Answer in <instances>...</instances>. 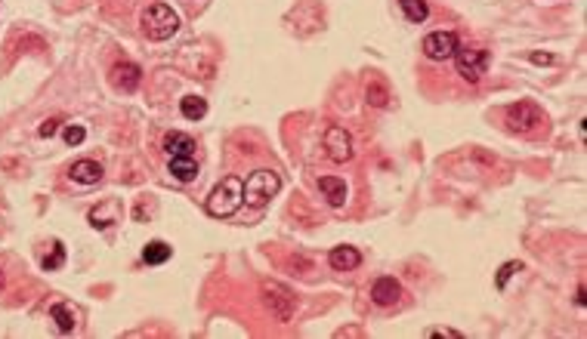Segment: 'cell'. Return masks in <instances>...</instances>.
Returning a JSON list of instances; mask_svg holds the SVG:
<instances>
[{
  "label": "cell",
  "instance_id": "obj_5",
  "mask_svg": "<svg viewBox=\"0 0 587 339\" xmlns=\"http://www.w3.org/2000/svg\"><path fill=\"white\" fill-rule=\"evenodd\" d=\"M504 124H507V130H514V133H532V130L544 124V111L538 108L535 102H514V105H507V111H504Z\"/></svg>",
  "mask_w": 587,
  "mask_h": 339
},
{
  "label": "cell",
  "instance_id": "obj_8",
  "mask_svg": "<svg viewBox=\"0 0 587 339\" xmlns=\"http://www.w3.org/2000/svg\"><path fill=\"white\" fill-rule=\"evenodd\" d=\"M458 46H461V41H458V34H454V31H433V34L424 37L421 50H424L427 59L445 62V59H451Z\"/></svg>",
  "mask_w": 587,
  "mask_h": 339
},
{
  "label": "cell",
  "instance_id": "obj_24",
  "mask_svg": "<svg viewBox=\"0 0 587 339\" xmlns=\"http://www.w3.org/2000/svg\"><path fill=\"white\" fill-rule=\"evenodd\" d=\"M62 136H65V145H81V142H83V136H87V130H83L81 124H68Z\"/></svg>",
  "mask_w": 587,
  "mask_h": 339
},
{
  "label": "cell",
  "instance_id": "obj_3",
  "mask_svg": "<svg viewBox=\"0 0 587 339\" xmlns=\"http://www.w3.org/2000/svg\"><path fill=\"white\" fill-rule=\"evenodd\" d=\"M282 192V176L275 170H254L245 179V204L247 207H266L272 197Z\"/></svg>",
  "mask_w": 587,
  "mask_h": 339
},
{
  "label": "cell",
  "instance_id": "obj_16",
  "mask_svg": "<svg viewBox=\"0 0 587 339\" xmlns=\"http://www.w3.org/2000/svg\"><path fill=\"white\" fill-rule=\"evenodd\" d=\"M50 318L56 321V327H59V333H71L74 324H78V312H74V306H68V303H56L50 308Z\"/></svg>",
  "mask_w": 587,
  "mask_h": 339
},
{
  "label": "cell",
  "instance_id": "obj_15",
  "mask_svg": "<svg viewBox=\"0 0 587 339\" xmlns=\"http://www.w3.org/2000/svg\"><path fill=\"white\" fill-rule=\"evenodd\" d=\"M170 173H173V179H180V182H192V179L198 176V161H195V155L170 157Z\"/></svg>",
  "mask_w": 587,
  "mask_h": 339
},
{
  "label": "cell",
  "instance_id": "obj_25",
  "mask_svg": "<svg viewBox=\"0 0 587 339\" xmlns=\"http://www.w3.org/2000/svg\"><path fill=\"white\" fill-rule=\"evenodd\" d=\"M59 124H62L59 118H46L44 124L37 127V136H41V139H50V136H56V133H59Z\"/></svg>",
  "mask_w": 587,
  "mask_h": 339
},
{
  "label": "cell",
  "instance_id": "obj_18",
  "mask_svg": "<svg viewBox=\"0 0 587 339\" xmlns=\"http://www.w3.org/2000/svg\"><path fill=\"white\" fill-rule=\"evenodd\" d=\"M365 99H368V105H374V108H387V105H389V90H387V83L380 80V78H371L368 87H365Z\"/></svg>",
  "mask_w": 587,
  "mask_h": 339
},
{
  "label": "cell",
  "instance_id": "obj_22",
  "mask_svg": "<svg viewBox=\"0 0 587 339\" xmlns=\"http://www.w3.org/2000/svg\"><path fill=\"white\" fill-rule=\"evenodd\" d=\"M41 266H44V271H56V268L65 266V247H62V241H53V253H46V256L41 259Z\"/></svg>",
  "mask_w": 587,
  "mask_h": 339
},
{
  "label": "cell",
  "instance_id": "obj_11",
  "mask_svg": "<svg viewBox=\"0 0 587 339\" xmlns=\"http://www.w3.org/2000/svg\"><path fill=\"white\" fill-rule=\"evenodd\" d=\"M319 188H322L325 201H328L334 210H340V207L347 204V197H349L347 182H343V179H337V176H322V179H319Z\"/></svg>",
  "mask_w": 587,
  "mask_h": 339
},
{
  "label": "cell",
  "instance_id": "obj_4",
  "mask_svg": "<svg viewBox=\"0 0 587 339\" xmlns=\"http://www.w3.org/2000/svg\"><path fill=\"white\" fill-rule=\"evenodd\" d=\"M260 293H263V303L269 312H272V318H278V321H291L294 318L297 296L285 284H278V281H263V284H260Z\"/></svg>",
  "mask_w": 587,
  "mask_h": 339
},
{
  "label": "cell",
  "instance_id": "obj_7",
  "mask_svg": "<svg viewBox=\"0 0 587 339\" xmlns=\"http://www.w3.org/2000/svg\"><path fill=\"white\" fill-rule=\"evenodd\" d=\"M325 155H328L334 164H347V161H352L356 148H352V136H349V130H347V127L331 124L328 130H325Z\"/></svg>",
  "mask_w": 587,
  "mask_h": 339
},
{
  "label": "cell",
  "instance_id": "obj_26",
  "mask_svg": "<svg viewBox=\"0 0 587 339\" xmlns=\"http://www.w3.org/2000/svg\"><path fill=\"white\" fill-rule=\"evenodd\" d=\"M427 336H445V339H461L458 330H451V327H430L427 330Z\"/></svg>",
  "mask_w": 587,
  "mask_h": 339
},
{
  "label": "cell",
  "instance_id": "obj_14",
  "mask_svg": "<svg viewBox=\"0 0 587 339\" xmlns=\"http://www.w3.org/2000/svg\"><path fill=\"white\" fill-rule=\"evenodd\" d=\"M161 148L170 157H180V155H195V139L185 136V133H167Z\"/></svg>",
  "mask_w": 587,
  "mask_h": 339
},
{
  "label": "cell",
  "instance_id": "obj_1",
  "mask_svg": "<svg viewBox=\"0 0 587 339\" xmlns=\"http://www.w3.org/2000/svg\"><path fill=\"white\" fill-rule=\"evenodd\" d=\"M139 28H143V34L148 41H167V37H173L180 31V16L167 4H152L139 16Z\"/></svg>",
  "mask_w": 587,
  "mask_h": 339
},
{
  "label": "cell",
  "instance_id": "obj_10",
  "mask_svg": "<svg viewBox=\"0 0 587 339\" xmlns=\"http://www.w3.org/2000/svg\"><path fill=\"white\" fill-rule=\"evenodd\" d=\"M399 296H402V284H399L396 278H377L374 284H371V299H374L377 306H396Z\"/></svg>",
  "mask_w": 587,
  "mask_h": 339
},
{
  "label": "cell",
  "instance_id": "obj_6",
  "mask_svg": "<svg viewBox=\"0 0 587 339\" xmlns=\"http://www.w3.org/2000/svg\"><path fill=\"white\" fill-rule=\"evenodd\" d=\"M451 59L458 65V74L470 83H479V78L489 68V53L482 50V46H458Z\"/></svg>",
  "mask_w": 587,
  "mask_h": 339
},
{
  "label": "cell",
  "instance_id": "obj_12",
  "mask_svg": "<svg viewBox=\"0 0 587 339\" xmlns=\"http://www.w3.org/2000/svg\"><path fill=\"white\" fill-rule=\"evenodd\" d=\"M328 262H331L334 271H356V268L362 266V253H359L356 247H349V244H343V247H334V250H331Z\"/></svg>",
  "mask_w": 587,
  "mask_h": 339
},
{
  "label": "cell",
  "instance_id": "obj_2",
  "mask_svg": "<svg viewBox=\"0 0 587 339\" xmlns=\"http://www.w3.org/2000/svg\"><path fill=\"white\" fill-rule=\"evenodd\" d=\"M245 204V182L238 176H226L223 182L208 194V213L223 219V216H232L238 207Z\"/></svg>",
  "mask_w": 587,
  "mask_h": 339
},
{
  "label": "cell",
  "instance_id": "obj_13",
  "mask_svg": "<svg viewBox=\"0 0 587 339\" xmlns=\"http://www.w3.org/2000/svg\"><path fill=\"white\" fill-rule=\"evenodd\" d=\"M68 176L74 179V182H81V185H96V182H102V164H96V161H78V164H71Z\"/></svg>",
  "mask_w": 587,
  "mask_h": 339
},
{
  "label": "cell",
  "instance_id": "obj_27",
  "mask_svg": "<svg viewBox=\"0 0 587 339\" xmlns=\"http://www.w3.org/2000/svg\"><path fill=\"white\" fill-rule=\"evenodd\" d=\"M532 62L535 65H553V56L551 53H532Z\"/></svg>",
  "mask_w": 587,
  "mask_h": 339
},
{
  "label": "cell",
  "instance_id": "obj_28",
  "mask_svg": "<svg viewBox=\"0 0 587 339\" xmlns=\"http://www.w3.org/2000/svg\"><path fill=\"white\" fill-rule=\"evenodd\" d=\"M575 303H578V306H584V303H587V293H584V287H578V293H575Z\"/></svg>",
  "mask_w": 587,
  "mask_h": 339
},
{
  "label": "cell",
  "instance_id": "obj_23",
  "mask_svg": "<svg viewBox=\"0 0 587 339\" xmlns=\"http://www.w3.org/2000/svg\"><path fill=\"white\" fill-rule=\"evenodd\" d=\"M516 271H523V262H516V259H510V262H504L501 266V271H498V278H495V284H498V290H504L507 287V281L516 275Z\"/></svg>",
  "mask_w": 587,
  "mask_h": 339
},
{
  "label": "cell",
  "instance_id": "obj_29",
  "mask_svg": "<svg viewBox=\"0 0 587 339\" xmlns=\"http://www.w3.org/2000/svg\"><path fill=\"white\" fill-rule=\"evenodd\" d=\"M4 281H6V278H4V268H0V287H4Z\"/></svg>",
  "mask_w": 587,
  "mask_h": 339
},
{
  "label": "cell",
  "instance_id": "obj_20",
  "mask_svg": "<svg viewBox=\"0 0 587 339\" xmlns=\"http://www.w3.org/2000/svg\"><path fill=\"white\" fill-rule=\"evenodd\" d=\"M180 111L185 120H201L204 115H208V102H204L201 96H183L180 99Z\"/></svg>",
  "mask_w": 587,
  "mask_h": 339
},
{
  "label": "cell",
  "instance_id": "obj_9",
  "mask_svg": "<svg viewBox=\"0 0 587 339\" xmlns=\"http://www.w3.org/2000/svg\"><path fill=\"white\" fill-rule=\"evenodd\" d=\"M108 80H111V87L121 93H133L139 87V80H143V71H139V65H133V62H118V65H111Z\"/></svg>",
  "mask_w": 587,
  "mask_h": 339
},
{
  "label": "cell",
  "instance_id": "obj_21",
  "mask_svg": "<svg viewBox=\"0 0 587 339\" xmlns=\"http://www.w3.org/2000/svg\"><path fill=\"white\" fill-rule=\"evenodd\" d=\"M170 247H167L164 241H148L146 247H143V259L148 262V266H161V262L170 259Z\"/></svg>",
  "mask_w": 587,
  "mask_h": 339
},
{
  "label": "cell",
  "instance_id": "obj_17",
  "mask_svg": "<svg viewBox=\"0 0 587 339\" xmlns=\"http://www.w3.org/2000/svg\"><path fill=\"white\" fill-rule=\"evenodd\" d=\"M118 213H121V207L115 201H108L102 207H93V210H90V225H93V229H108L111 222H118Z\"/></svg>",
  "mask_w": 587,
  "mask_h": 339
},
{
  "label": "cell",
  "instance_id": "obj_19",
  "mask_svg": "<svg viewBox=\"0 0 587 339\" xmlns=\"http://www.w3.org/2000/svg\"><path fill=\"white\" fill-rule=\"evenodd\" d=\"M399 9H402L405 19H408V22H414V25L427 22V16H430L427 0H399Z\"/></svg>",
  "mask_w": 587,
  "mask_h": 339
}]
</instances>
